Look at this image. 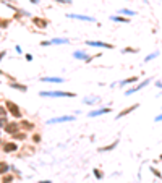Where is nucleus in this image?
<instances>
[{
  "label": "nucleus",
  "mask_w": 162,
  "mask_h": 183,
  "mask_svg": "<svg viewBox=\"0 0 162 183\" xmlns=\"http://www.w3.org/2000/svg\"><path fill=\"white\" fill-rule=\"evenodd\" d=\"M41 97H75V92L71 91H42L39 92Z\"/></svg>",
  "instance_id": "nucleus-1"
},
{
  "label": "nucleus",
  "mask_w": 162,
  "mask_h": 183,
  "mask_svg": "<svg viewBox=\"0 0 162 183\" xmlns=\"http://www.w3.org/2000/svg\"><path fill=\"white\" fill-rule=\"evenodd\" d=\"M3 104H5L7 110L10 112V115H12V117H15V118H21V117H23V113H21L20 107H18V105H16L13 101H5Z\"/></svg>",
  "instance_id": "nucleus-2"
},
{
  "label": "nucleus",
  "mask_w": 162,
  "mask_h": 183,
  "mask_svg": "<svg viewBox=\"0 0 162 183\" xmlns=\"http://www.w3.org/2000/svg\"><path fill=\"white\" fill-rule=\"evenodd\" d=\"M151 83V78H146L144 81H141V83H138L136 86H133V88H130L127 92H125V96H131V94H135V92H138L139 89H143V88H146V86Z\"/></svg>",
  "instance_id": "nucleus-3"
},
{
  "label": "nucleus",
  "mask_w": 162,
  "mask_h": 183,
  "mask_svg": "<svg viewBox=\"0 0 162 183\" xmlns=\"http://www.w3.org/2000/svg\"><path fill=\"white\" fill-rule=\"evenodd\" d=\"M66 18H73V20H80V21H88V23H96V18L88 16V15H75V13H66Z\"/></svg>",
  "instance_id": "nucleus-4"
},
{
  "label": "nucleus",
  "mask_w": 162,
  "mask_h": 183,
  "mask_svg": "<svg viewBox=\"0 0 162 183\" xmlns=\"http://www.w3.org/2000/svg\"><path fill=\"white\" fill-rule=\"evenodd\" d=\"M18 130H20V123H18V122H8L3 127V131L8 133V134H15Z\"/></svg>",
  "instance_id": "nucleus-5"
},
{
  "label": "nucleus",
  "mask_w": 162,
  "mask_h": 183,
  "mask_svg": "<svg viewBox=\"0 0 162 183\" xmlns=\"http://www.w3.org/2000/svg\"><path fill=\"white\" fill-rule=\"evenodd\" d=\"M75 120H76V117H73V115H63V117L52 118L47 123H49V125H55V123H65V122H75Z\"/></svg>",
  "instance_id": "nucleus-6"
},
{
  "label": "nucleus",
  "mask_w": 162,
  "mask_h": 183,
  "mask_svg": "<svg viewBox=\"0 0 162 183\" xmlns=\"http://www.w3.org/2000/svg\"><path fill=\"white\" fill-rule=\"evenodd\" d=\"M86 45H91V47H101V49H113V45H112V44L102 42V41H86Z\"/></svg>",
  "instance_id": "nucleus-7"
},
{
  "label": "nucleus",
  "mask_w": 162,
  "mask_h": 183,
  "mask_svg": "<svg viewBox=\"0 0 162 183\" xmlns=\"http://www.w3.org/2000/svg\"><path fill=\"white\" fill-rule=\"evenodd\" d=\"M33 24L41 28V29H44V28H47V24H49V21L45 20V18H41V16H34L33 18Z\"/></svg>",
  "instance_id": "nucleus-8"
},
{
  "label": "nucleus",
  "mask_w": 162,
  "mask_h": 183,
  "mask_svg": "<svg viewBox=\"0 0 162 183\" xmlns=\"http://www.w3.org/2000/svg\"><path fill=\"white\" fill-rule=\"evenodd\" d=\"M18 149V144L16 143H12V141H7L2 144V151L3 152H15Z\"/></svg>",
  "instance_id": "nucleus-9"
},
{
  "label": "nucleus",
  "mask_w": 162,
  "mask_h": 183,
  "mask_svg": "<svg viewBox=\"0 0 162 183\" xmlns=\"http://www.w3.org/2000/svg\"><path fill=\"white\" fill-rule=\"evenodd\" d=\"M112 109L110 107H102V109H96V110H91L89 113H88V117H99V115H106V113H109Z\"/></svg>",
  "instance_id": "nucleus-10"
},
{
  "label": "nucleus",
  "mask_w": 162,
  "mask_h": 183,
  "mask_svg": "<svg viewBox=\"0 0 162 183\" xmlns=\"http://www.w3.org/2000/svg\"><path fill=\"white\" fill-rule=\"evenodd\" d=\"M138 107H139V104H133V105H130V107H127V109H123V110H122V112H120V113L117 115V118H123V117H127V115H128V113H131L133 110H136Z\"/></svg>",
  "instance_id": "nucleus-11"
},
{
  "label": "nucleus",
  "mask_w": 162,
  "mask_h": 183,
  "mask_svg": "<svg viewBox=\"0 0 162 183\" xmlns=\"http://www.w3.org/2000/svg\"><path fill=\"white\" fill-rule=\"evenodd\" d=\"M20 130L33 131V130H34V123H33V122H28V120H20Z\"/></svg>",
  "instance_id": "nucleus-12"
},
{
  "label": "nucleus",
  "mask_w": 162,
  "mask_h": 183,
  "mask_svg": "<svg viewBox=\"0 0 162 183\" xmlns=\"http://www.w3.org/2000/svg\"><path fill=\"white\" fill-rule=\"evenodd\" d=\"M139 81V76H130V78H127V80H122L120 83H118V86H128V84H133V83H138Z\"/></svg>",
  "instance_id": "nucleus-13"
},
{
  "label": "nucleus",
  "mask_w": 162,
  "mask_h": 183,
  "mask_svg": "<svg viewBox=\"0 0 162 183\" xmlns=\"http://www.w3.org/2000/svg\"><path fill=\"white\" fill-rule=\"evenodd\" d=\"M110 21H115V23H130V20L123 15H113L110 16Z\"/></svg>",
  "instance_id": "nucleus-14"
},
{
  "label": "nucleus",
  "mask_w": 162,
  "mask_h": 183,
  "mask_svg": "<svg viewBox=\"0 0 162 183\" xmlns=\"http://www.w3.org/2000/svg\"><path fill=\"white\" fill-rule=\"evenodd\" d=\"M73 57H75V59H78V60H84V62L88 60L86 52H83V50H76V52H73Z\"/></svg>",
  "instance_id": "nucleus-15"
},
{
  "label": "nucleus",
  "mask_w": 162,
  "mask_h": 183,
  "mask_svg": "<svg viewBox=\"0 0 162 183\" xmlns=\"http://www.w3.org/2000/svg\"><path fill=\"white\" fill-rule=\"evenodd\" d=\"M44 83H63V78H57V76H49V78H41Z\"/></svg>",
  "instance_id": "nucleus-16"
},
{
  "label": "nucleus",
  "mask_w": 162,
  "mask_h": 183,
  "mask_svg": "<svg viewBox=\"0 0 162 183\" xmlns=\"http://www.w3.org/2000/svg\"><path fill=\"white\" fill-rule=\"evenodd\" d=\"M117 13H118V15H123V16H135V15H136V12L128 10V8H120Z\"/></svg>",
  "instance_id": "nucleus-17"
},
{
  "label": "nucleus",
  "mask_w": 162,
  "mask_h": 183,
  "mask_svg": "<svg viewBox=\"0 0 162 183\" xmlns=\"http://www.w3.org/2000/svg\"><path fill=\"white\" fill-rule=\"evenodd\" d=\"M118 146V141H113L112 144H109V146H102V148H99V151L101 152H106V151H112V149H115Z\"/></svg>",
  "instance_id": "nucleus-18"
},
{
  "label": "nucleus",
  "mask_w": 162,
  "mask_h": 183,
  "mask_svg": "<svg viewBox=\"0 0 162 183\" xmlns=\"http://www.w3.org/2000/svg\"><path fill=\"white\" fill-rule=\"evenodd\" d=\"M96 102H99V97H97V96H91V97H84V104H88V105H94Z\"/></svg>",
  "instance_id": "nucleus-19"
},
{
  "label": "nucleus",
  "mask_w": 162,
  "mask_h": 183,
  "mask_svg": "<svg viewBox=\"0 0 162 183\" xmlns=\"http://www.w3.org/2000/svg\"><path fill=\"white\" fill-rule=\"evenodd\" d=\"M10 86H12V88H15V89H20L21 92H26V91H28V86L20 84V83H10Z\"/></svg>",
  "instance_id": "nucleus-20"
},
{
  "label": "nucleus",
  "mask_w": 162,
  "mask_h": 183,
  "mask_svg": "<svg viewBox=\"0 0 162 183\" xmlns=\"http://www.w3.org/2000/svg\"><path fill=\"white\" fill-rule=\"evenodd\" d=\"M8 169H10V167H8V164L5 160L0 162V175H5V173L8 172Z\"/></svg>",
  "instance_id": "nucleus-21"
},
{
  "label": "nucleus",
  "mask_w": 162,
  "mask_h": 183,
  "mask_svg": "<svg viewBox=\"0 0 162 183\" xmlns=\"http://www.w3.org/2000/svg\"><path fill=\"white\" fill-rule=\"evenodd\" d=\"M50 42H52V44H68L70 41L65 39V37H55V39H52Z\"/></svg>",
  "instance_id": "nucleus-22"
},
{
  "label": "nucleus",
  "mask_w": 162,
  "mask_h": 183,
  "mask_svg": "<svg viewBox=\"0 0 162 183\" xmlns=\"http://www.w3.org/2000/svg\"><path fill=\"white\" fill-rule=\"evenodd\" d=\"M159 57V52H152L151 55H148V57H144V62L148 63V62H151V60H154V59H157Z\"/></svg>",
  "instance_id": "nucleus-23"
},
{
  "label": "nucleus",
  "mask_w": 162,
  "mask_h": 183,
  "mask_svg": "<svg viewBox=\"0 0 162 183\" xmlns=\"http://www.w3.org/2000/svg\"><path fill=\"white\" fill-rule=\"evenodd\" d=\"M12 136H13L15 139H20V141H23V139L26 138V133H20V131H16L15 134H12Z\"/></svg>",
  "instance_id": "nucleus-24"
},
{
  "label": "nucleus",
  "mask_w": 162,
  "mask_h": 183,
  "mask_svg": "<svg viewBox=\"0 0 162 183\" xmlns=\"http://www.w3.org/2000/svg\"><path fill=\"white\" fill-rule=\"evenodd\" d=\"M13 181V177L12 175H7V173H5V175L2 177V183H12Z\"/></svg>",
  "instance_id": "nucleus-25"
},
{
  "label": "nucleus",
  "mask_w": 162,
  "mask_h": 183,
  "mask_svg": "<svg viewBox=\"0 0 162 183\" xmlns=\"http://www.w3.org/2000/svg\"><path fill=\"white\" fill-rule=\"evenodd\" d=\"M94 177H96V178H102L104 177V172L101 169H94Z\"/></svg>",
  "instance_id": "nucleus-26"
},
{
  "label": "nucleus",
  "mask_w": 162,
  "mask_h": 183,
  "mask_svg": "<svg viewBox=\"0 0 162 183\" xmlns=\"http://www.w3.org/2000/svg\"><path fill=\"white\" fill-rule=\"evenodd\" d=\"M123 52H125V54H135V52H138V49H133V47H125V49H123Z\"/></svg>",
  "instance_id": "nucleus-27"
},
{
  "label": "nucleus",
  "mask_w": 162,
  "mask_h": 183,
  "mask_svg": "<svg viewBox=\"0 0 162 183\" xmlns=\"http://www.w3.org/2000/svg\"><path fill=\"white\" fill-rule=\"evenodd\" d=\"M151 172H152V173H154V175H156L157 178H162V173H160V172H159L157 169H154V167H151Z\"/></svg>",
  "instance_id": "nucleus-28"
},
{
  "label": "nucleus",
  "mask_w": 162,
  "mask_h": 183,
  "mask_svg": "<svg viewBox=\"0 0 162 183\" xmlns=\"http://www.w3.org/2000/svg\"><path fill=\"white\" fill-rule=\"evenodd\" d=\"M0 117H7V107L5 105H0Z\"/></svg>",
  "instance_id": "nucleus-29"
},
{
  "label": "nucleus",
  "mask_w": 162,
  "mask_h": 183,
  "mask_svg": "<svg viewBox=\"0 0 162 183\" xmlns=\"http://www.w3.org/2000/svg\"><path fill=\"white\" fill-rule=\"evenodd\" d=\"M33 143H41V134H33Z\"/></svg>",
  "instance_id": "nucleus-30"
},
{
  "label": "nucleus",
  "mask_w": 162,
  "mask_h": 183,
  "mask_svg": "<svg viewBox=\"0 0 162 183\" xmlns=\"http://www.w3.org/2000/svg\"><path fill=\"white\" fill-rule=\"evenodd\" d=\"M8 24H10V21H8V20H0V28H7Z\"/></svg>",
  "instance_id": "nucleus-31"
},
{
  "label": "nucleus",
  "mask_w": 162,
  "mask_h": 183,
  "mask_svg": "<svg viewBox=\"0 0 162 183\" xmlns=\"http://www.w3.org/2000/svg\"><path fill=\"white\" fill-rule=\"evenodd\" d=\"M54 2H57V3H65V5H70L73 0H54Z\"/></svg>",
  "instance_id": "nucleus-32"
},
{
  "label": "nucleus",
  "mask_w": 162,
  "mask_h": 183,
  "mask_svg": "<svg viewBox=\"0 0 162 183\" xmlns=\"http://www.w3.org/2000/svg\"><path fill=\"white\" fill-rule=\"evenodd\" d=\"M8 122H7V117H0V127H5Z\"/></svg>",
  "instance_id": "nucleus-33"
},
{
  "label": "nucleus",
  "mask_w": 162,
  "mask_h": 183,
  "mask_svg": "<svg viewBox=\"0 0 162 183\" xmlns=\"http://www.w3.org/2000/svg\"><path fill=\"white\" fill-rule=\"evenodd\" d=\"M50 44H52L50 41H42V42H41V45H50Z\"/></svg>",
  "instance_id": "nucleus-34"
},
{
  "label": "nucleus",
  "mask_w": 162,
  "mask_h": 183,
  "mask_svg": "<svg viewBox=\"0 0 162 183\" xmlns=\"http://www.w3.org/2000/svg\"><path fill=\"white\" fill-rule=\"evenodd\" d=\"M160 120H162V113H159V115H157V117L154 118V122H160Z\"/></svg>",
  "instance_id": "nucleus-35"
},
{
  "label": "nucleus",
  "mask_w": 162,
  "mask_h": 183,
  "mask_svg": "<svg viewBox=\"0 0 162 183\" xmlns=\"http://www.w3.org/2000/svg\"><path fill=\"white\" fill-rule=\"evenodd\" d=\"M26 60H28V62H31V60H33V55H31V54H28V55H26Z\"/></svg>",
  "instance_id": "nucleus-36"
},
{
  "label": "nucleus",
  "mask_w": 162,
  "mask_h": 183,
  "mask_svg": "<svg viewBox=\"0 0 162 183\" xmlns=\"http://www.w3.org/2000/svg\"><path fill=\"white\" fill-rule=\"evenodd\" d=\"M16 52H18V54H21V52H23V49H21L20 45H16Z\"/></svg>",
  "instance_id": "nucleus-37"
},
{
  "label": "nucleus",
  "mask_w": 162,
  "mask_h": 183,
  "mask_svg": "<svg viewBox=\"0 0 162 183\" xmlns=\"http://www.w3.org/2000/svg\"><path fill=\"white\" fill-rule=\"evenodd\" d=\"M156 86L157 88H162V81H156Z\"/></svg>",
  "instance_id": "nucleus-38"
},
{
  "label": "nucleus",
  "mask_w": 162,
  "mask_h": 183,
  "mask_svg": "<svg viewBox=\"0 0 162 183\" xmlns=\"http://www.w3.org/2000/svg\"><path fill=\"white\" fill-rule=\"evenodd\" d=\"M5 57V52H0V62H2V59Z\"/></svg>",
  "instance_id": "nucleus-39"
},
{
  "label": "nucleus",
  "mask_w": 162,
  "mask_h": 183,
  "mask_svg": "<svg viewBox=\"0 0 162 183\" xmlns=\"http://www.w3.org/2000/svg\"><path fill=\"white\" fill-rule=\"evenodd\" d=\"M39 183H52V181H49V180H41Z\"/></svg>",
  "instance_id": "nucleus-40"
},
{
  "label": "nucleus",
  "mask_w": 162,
  "mask_h": 183,
  "mask_svg": "<svg viewBox=\"0 0 162 183\" xmlns=\"http://www.w3.org/2000/svg\"><path fill=\"white\" fill-rule=\"evenodd\" d=\"M31 3H39V0H29Z\"/></svg>",
  "instance_id": "nucleus-41"
},
{
  "label": "nucleus",
  "mask_w": 162,
  "mask_h": 183,
  "mask_svg": "<svg viewBox=\"0 0 162 183\" xmlns=\"http://www.w3.org/2000/svg\"><path fill=\"white\" fill-rule=\"evenodd\" d=\"M160 160H162V156H160Z\"/></svg>",
  "instance_id": "nucleus-42"
},
{
  "label": "nucleus",
  "mask_w": 162,
  "mask_h": 183,
  "mask_svg": "<svg viewBox=\"0 0 162 183\" xmlns=\"http://www.w3.org/2000/svg\"><path fill=\"white\" fill-rule=\"evenodd\" d=\"M0 143H2V141H0Z\"/></svg>",
  "instance_id": "nucleus-43"
}]
</instances>
